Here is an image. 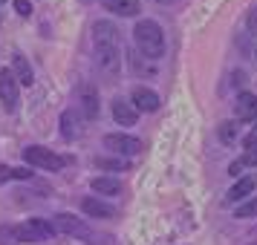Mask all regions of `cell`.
Listing matches in <instances>:
<instances>
[{
  "label": "cell",
  "instance_id": "obj_1",
  "mask_svg": "<svg viewBox=\"0 0 257 245\" xmlns=\"http://www.w3.org/2000/svg\"><path fill=\"white\" fill-rule=\"evenodd\" d=\"M133 41H136V47L142 49L145 58L156 61L165 55V32L156 21H139L133 29Z\"/></svg>",
  "mask_w": 257,
  "mask_h": 245
},
{
  "label": "cell",
  "instance_id": "obj_2",
  "mask_svg": "<svg viewBox=\"0 0 257 245\" xmlns=\"http://www.w3.org/2000/svg\"><path fill=\"white\" fill-rule=\"evenodd\" d=\"M24 159L32 167H38V170H61V167H67L70 164V156H61V153L49 150V147H26L24 150Z\"/></svg>",
  "mask_w": 257,
  "mask_h": 245
},
{
  "label": "cell",
  "instance_id": "obj_3",
  "mask_svg": "<svg viewBox=\"0 0 257 245\" xmlns=\"http://www.w3.org/2000/svg\"><path fill=\"white\" fill-rule=\"evenodd\" d=\"M18 239L21 242H49L55 239V225L47 219H26L18 225Z\"/></svg>",
  "mask_w": 257,
  "mask_h": 245
},
{
  "label": "cell",
  "instance_id": "obj_4",
  "mask_svg": "<svg viewBox=\"0 0 257 245\" xmlns=\"http://www.w3.org/2000/svg\"><path fill=\"white\" fill-rule=\"evenodd\" d=\"M18 78H15L12 67L9 70H0V104H3V110L6 113H15V107H18Z\"/></svg>",
  "mask_w": 257,
  "mask_h": 245
},
{
  "label": "cell",
  "instance_id": "obj_5",
  "mask_svg": "<svg viewBox=\"0 0 257 245\" xmlns=\"http://www.w3.org/2000/svg\"><path fill=\"white\" fill-rule=\"evenodd\" d=\"M95 61H98L101 72H107L110 78H118V70H121L118 44H101V47H95Z\"/></svg>",
  "mask_w": 257,
  "mask_h": 245
},
{
  "label": "cell",
  "instance_id": "obj_6",
  "mask_svg": "<svg viewBox=\"0 0 257 245\" xmlns=\"http://www.w3.org/2000/svg\"><path fill=\"white\" fill-rule=\"evenodd\" d=\"M104 147L118 153V156H124V159H130V156L142 153V141L127 136V133H110V136H104Z\"/></svg>",
  "mask_w": 257,
  "mask_h": 245
},
{
  "label": "cell",
  "instance_id": "obj_7",
  "mask_svg": "<svg viewBox=\"0 0 257 245\" xmlns=\"http://www.w3.org/2000/svg\"><path fill=\"white\" fill-rule=\"evenodd\" d=\"M55 231L67 233V236H75V239H87V236H90L87 222H84L81 216H75V213H58V216H55Z\"/></svg>",
  "mask_w": 257,
  "mask_h": 245
},
{
  "label": "cell",
  "instance_id": "obj_8",
  "mask_svg": "<svg viewBox=\"0 0 257 245\" xmlns=\"http://www.w3.org/2000/svg\"><path fill=\"white\" fill-rule=\"evenodd\" d=\"M113 118H116V124H121V127H133L136 121H139V110L133 107V101H127V98H113Z\"/></svg>",
  "mask_w": 257,
  "mask_h": 245
},
{
  "label": "cell",
  "instance_id": "obj_9",
  "mask_svg": "<svg viewBox=\"0 0 257 245\" xmlns=\"http://www.w3.org/2000/svg\"><path fill=\"white\" fill-rule=\"evenodd\" d=\"M81 210H84V216H95V219H110V216H116V208L107 205V202H101L98 196H84Z\"/></svg>",
  "mask_w": 257,
  "mask_h": 245
},
{
  "label": "cell",
  "instance_id": "obj_10",
  "mask_svg": "<svg viewBox=\"0 0 257 245\" xmlns=\"http://www.w3.org/2000/svg\"><path fill=\"white\" fill-rule=\"evenodd\" d=\"M234 116L240 121H254L257 116V95L254 93H240L234 101Z\"/></svg>",
  "mask_w": 257,
  "mask_h": 245
},
{
  "label": "cell",
  "instance_id": "obj_11",
  "mask_svg": "<svg viewBox=\"0 0 257 245\" xmlns=\"http://www.w3.org/2000/svg\"><path fill=\"white\" fill-rule=\"evenodd\" d=\"M81 107H84V118L95 121L98 113H101V101H98V90L93 84H84L81 87Z\"/></svg>",
  "mask_w": 257,
  "mask_h": 245
},
{
  "label": "cell",
  "instance_id": "obj_12",
  "mask_svg": "<svg viewBox=\"0 0 257 245\" xmlns=\"http://www.w3.org/2000/svg\"><path fill=\"white\" fill-rule=\"evenodd\" d=\"M130 101H133V107L139 113H153L159 107V95L153 93V90H148V87H136L133 95H130Z\"/></svg>",
  "mask_w": 257,
  "mask_h": 245
},
{
  "label": "cell",
  "instance_id": "obj_13",
  "mask_svg": "<svg viewBox=\"0 0 257 245\" xmlns=\"http://www.w3.org/2000/svg\"><path fill=\"white\" fill-rule=\"evenodd\" d=\"M107 12L118 15V18H136L142 12V0H101Z\"/></svg>",
  "mask_w": 257,
  "mask_h": 245
},
{
  "label": "cell",
  "instance_id": "obj_14",
  "mask_svg": "<svg viewBox=\"0 0 257 245\" xmlns=\"http://www.w3.org/2000/svg\"><path fill=\"white\" fill-rule=\"evenodd\" d=\"M257 187V179L254 176H243V179H237L231 187H228V193H225V202L231 205V202H240V199H245L248 193H254Z\"/></svg>",
  "mask_w": 257,
  "mask_h": 245
},
{
  "label": "cell",
  "instance_id": "obj_15",
  "mask_svg": "<svg viewBox=\"0 0 257 245\" xmlns=\"http://www.w3.org/2000/svg\"><path fill=\"white\" fill-rule=\"evenodd\" d=\"M12 72H15V78H18L21 87H32L35 72H32V67H29L26 55H21V52H15V55H12Z\"/></svg>",
  "mask_w": 257,
  "mask_h": 245
},
{
  "label": "cell",
  "instance_id": "obj_16",
  "mask_svg": "<svg viewBox=\"0 0 257 245\" xmlns=\"http://www.w3.org/2000/svg\"><path fill=\"white\" fill-rule=\"evenodd\" d=\"M93 41H95V47H101V44H118V29L110 21H95Z\"/></svg>",
  "mask_w": 257,
  "mask_h": 245
},
{
  "label": "cell",
  "instance_id": "obj_17",
  "mask_svg": "<svg viewBox=\"0 0 257 245\" xmlns=\"http://www.w3.org/2000/svg\"><path fill=\"white\" fill-rule=\"evenodd\" d=\"M90 185H93L95 193H104V196H118L121 193V182L116 176H95Z\"/></svg>",
  "mask_w": 257,
  "mask_h": 245
},
{
  "label": "cell",
  "instance_id": "obj_18",
  "mask_svg": "<svg viewBox=\"0 0 257 245\" xmlns=\"http://www.w3.org/2000/svg\"><path fill=\"white\" fill-rule=\"evenodd\" d=\"M61 136L64 139H75L78 136V124H75V113L67 110L64 116H61Z\"/></svg>",
  "mask_w": 257,
  "mask_h": 245
},
{
  "label": "cell",
  "instance_id": "obj_19",
  "mask_svg": "<svg viewBox=\"0 0 257 245\" xmlns=\"http://www.w3.org/2000/svg\"><path fill=\"white\" fill-rule=\"evenodd\" d=\"M95 167H101V170H127V159H104V156H98Z\"/></svg>",
  "mask_w": 257,
  "mask_h": 245
},
{
  "label": "cell",
  "instance_id": "obj_20",
  "mask_svg": "<svg viewBox=\"0 0 257 245\" xmlns=\"http://www.w3.org/2000/svg\"><path fill=\"white\" fill-rule=\"evenodd\" d=\"M234 216H237V219H251V216H257V196L248 199V202H243L240 208L234 210Z\"/></svg>",
  "mask_w": 257,
  "mask_h": 245
},
{
  "label": "cell",
  "instance_id": "obj_21",
  "mask_svg": "<svg viewBox=\"0 0 257 245\" xmlns=\"http://www.w3.org/2000/svg\"><path fill=\"white\" fill-rule=\"evenodd\" d=\"M15 242H18V228L0 225V245H15Z\"/></svg>",
  "mask_w": 257,
  "mask_h": 245
},
{
  "label": "cell",
  "instance_id": "obj_22",
  "mask_svg": "<svg viewBox=\"0 0 257 245\" xmlns=\"http://www.w3.org/2000/svg\"><path fill=\"white\" fill-rule=\"evenodd\" d=\"M220 139L225 141V144H231V141L237 139V124H234V121H225V124H220Z\"/></svg>",
  "mask_w": 257,
  "mask_h": 245
},
{
  "label": "cell",
  "instance_id": "obj_23",
  "mask_svg": "<svg viewBox=\"0 0 257 245\" xmlns=\"http://www.w3.org/2000/svg\"><path fill=\"white\" fill-rule=\"evenodd\" d=\"M240 162H243L245 167H257V141L245 147V153H243V159H240Z\"/></svg>",
  "mask_w": 257,
  "mask_h": 245
},
{
  "label": "cell",
  "instance_id": "obj_24",
  "mask_svg": "<svg viewBox=\"0 0 257 245\" xmlns=\"http://www.w3.org/2000/svg\"><path fill=\"white\" fill-rule=\"evenodd\" d=\"M15 12L21 15V18H29L32 15V3L29 0H15Z\"/></svg>",
  "mask_w": 257,
  "mask_h": 245
},
{
  "label": "cell",
  "instance_id": "obj_25",
  "mask_svg": "<svg viewBox=\"0 0 257 245\" xmlns=\"http://www.w3.org/2000/svg\"><path fill=\"white\" fill-rule=\"evenodd\" d=\"M9 179H15V176H12V167H9V164H3V162H0V185H6Z\"/></svg>",
  "mask_w": 257,
  "mask_h": 245
},
{
  "label": "cell",
  "instance_id": "obj_26",
  "mask_svg": "<svg viewBox=\"0 0 257 245\" xmlns=\"http://www.w3.org/2000/svg\"><path fill=\"white\" fill-rule=\"evenodd\" d=\"M12 176L15 179H32V170H26V167H12Z\"/></svg>",
  "mask_w": 257,
  "mask_h": 245
},
{
  "label": "cell",
  "instance_id": "obj_27",
  "mask_svg": "<svg viewBox=\"0 0 257 245\" xmlns=\"http://www.w3.org/2000/svg\"><path fill=\"white\" fill-rule=\"evenodd\" d=\"M248 29L257 35V9H251V12H248Z\"/></svg>",
  "mask_w": 257,
  "mask_h": 245
},
{
  "label": "cell",
  "instance_id": "obj_28",
  "mask_svg": "<svg viewBox=\"0 0 257 245\" xmlns=\"http://www.w3.org/2000/svg\"><path fill=\"white\" fill-rule=\"evenodd\" d=\"M243 167H245V164L240 162V159H237V162H231V167H228V173H231V176H237L240 170H243Z\"/></svg>",
  "mask_w": 257,
  "mask_h": 245
},
{
  "label": "cell",
  "instance_id": "obj_29",
  "mask_svg": "<svg viewBox=\"0 0 257 245\" xmlns=\"http://www.w3.org/2000/svg\"><path fill=\"white\" fill-rule=\"evenodd\" d=\"M156 3H171V0H156Z\"/></svg>",
  "mask_w": 257,
  "mask_h": 245
},
{
  "label": "cell",
  "instance_id": "obj_30",
  "mask_svg": "<svg viewBox=\"0 0 257 245\" xmlns=\"http://www.w3.org/2000/svg\"><path fill=\"white\" fill-rule=\"evenodd\" d=\"M254 127H257V116H254Z\"/></svg>",
  "mask_w": 257,
  "mask_h": 245
},
{
  "label": "cell",
  "instance_id": "obj_31",
  "mask_svg": "<svg viewBox=\"0 0 257 245\" xmlns=\"http://www.w3.org/2000/svg\"><path fill=\"white\" fill-rule=\"evenodd\" d=\"M0 3H3V0H0Z\"/></svg>",
  "mask_w": 257,
  "mask_h": 245
}]
</instances>
